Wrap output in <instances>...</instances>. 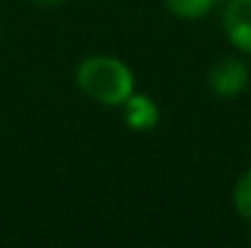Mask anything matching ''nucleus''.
<instances>
[{"mask_svg": "<svg viewBox=\"0 0 251 248\" xmlns=\"http://www.w3.org/2000/svg\"><path fill=\"white\" fill-rule=\"evenodd\" d=\"M76 83L85 95L100 105H122L134 92L132 68L105 54H95L81 61L76 71Z\"/></svg>", "mask_w": 251, "mask_h": 248, "instance_id": "1", "label": "nucleus"}, {"mask_svg": "<svg viewBox=\"0 0 251 248\" xmlns=\"http://www.w3.org/2000/svg\"><path fill=\"white\" fill-rule=\"evenodd\" d=\"M32 2H37V5H44V7H51V5H59V2H64V0H32Z\"/></svg>", "mask_w": 251, "mask_h": 248, "instance_id": "7", "label": "nucleus"}, {"mask_svg": "<svg viewBox=\"0 0 251 248\" xmlns=\"http://www.w3.org/2000/svg\"><path fill=\"white\" fill-rule=\"evenodd\" d=\"M222 27L234 49L251 54V0H229L222 15Z\"/></svg>", "mask_w": 251, "mask_h": 248, "instance_id": "3", "label": "nucleus"}, {"mask_svg": "<svg viewBox=\"0 0 251 248\" xmlns=\"http://www.w3.org/2000/svg\"><path fill=\"white\" fill-rule=\"evenodd\" d=\"M164 2H166L168 10L176 17H180V20H200L215 5V0H164Z\"/></svg>", "mask_w": 251, "mask_h": 248, "instance_id": "5", "label": "nucleus"}, {"mask_svg": "<svg viewBox=\"0 0 251 248\" xmlns=\"http://www.w3.org/2000/svg\"><path fill=\"white\" fill-rule=\"evenodd\" d=\"M122 107H125V112H122L125 124L129 129H134V132H149V129H154L159 124V117H161L159 114V105L151 97H147V95L132 92L122 102Z\"/></svg>", "mask_w": 251, "mask_h": 248, "instance_id": "4", "label": "nucleus"}, {"mask_svg": "<svg viewBox=\"0 0 251 248\" xmlns=\"http://www.w3.org/2000/svg\"><path fill=\"white\" fill-rule=\"evenodd\" d=\"M207 83L215 90V95H220V97H237L249 85V68L239 59H222V61H217L210 68Z\"/></svg>", "mask_w": 251, "mask_h": 248, "instance_id": "2", "label": "nucleus"}, {"mask_svg": "<svg viewBox=\"0 0 251 248\" xmlns=\"http://www.w3.org/2000/svg\"><path fill=\"white\" fill-rule=\"evenodd\" d=\"M234 207L244 219H251V168L239 178L234 187Z\"/></svg>", "mask_w": 251, "mask_h": 248, "instance_id": "6", "label": "nucleus"}]
</instances>
